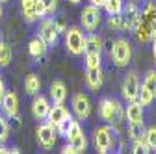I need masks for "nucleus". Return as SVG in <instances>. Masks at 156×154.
<instances>
[{"label": "nucleus", "mask_w": 156, "mask_h": 154, "mask_svg": "<svg viewBox=\"0 0 156 154\" xmlns=\"http://www.w3.org/2000/svg\"><path fill=\"white\" fill-rule=\"evenodd\" d=\"M110 56L117 67H126L128 61L132 60V45L128 43V39H115L112 43V48H110Z\"/></svg>", "instance_id": "nucleus-1"}, {"label": "nucleus", "mask_w": 156, "mask_h": 154, "mask_svg": "<svg viewBox=\"0 0 156 154\" xmlns=\"http://www.w3.org/2000/svg\"><path fill=\"white\" fill-rule=\"evenodd\" d=\"M65 47H67V52L71 56H82L84 54L86 35L78 26H73V28L65 30Z\"/></svg>", "instance_id": "nucleus-2"}, {"label": "nucleus", "mask_w": 156, "mask_h": 154, "mask_svg": "<svg viewBox=\"0 0 156 154\" xmlns=\"http://www.w3.org/2000/svg\"><path fill=\"white\" fill-rule=\"evenodd\" d=\"M99 115L101 119L113 124V123H119L123 119V110H121V104L113 100V99H102L99 102Z\"/></svg>", "instance_id": "nucleus-3"}, {"label": "nucleus", "mask_w": 156, "mask_h": 154, "mask_svg": "<svg viewBox=\"0 0 156 154\" xmlns=\"http://www.w3.org/2000/svg\"><path fill=\"white\" fill-rule=\"evenodd\" d=\"M121 19H123V26H121V30L134 32L136 28L140 26V23H141V11H140L138 4L132 2V0H128V4L123 6Z\"/></svg>", "instance_id": "nucleus-4"}, {"label": "nucleus", "mask_w": 156, "mask_h": 154, "mask_svg": "<svg viewBox=\"0 0 156 154\" xmlns=\"http://www.w3.org/2000/svg\"><path fill=\"white\" fill-rule=\"evenodd\" d=\"M101 8H97V6H93V4H89V6H86L84 9H82V13H80V23H82V26L87 30V32H95L97 28H99V24H101Z\"/></svg>", "instance_id": "nucleus-5"}, {"label": "nucleus", "mask_w": 156, "mask_h": 154, "mask_svg": "<svg viewBox=\"0 0 156 154\" xmlns=\"http://www.w3.org/2000/svg\"><path fill=\"white\" fill-rule=\"evenodd\" d=\"M140 76L136 71H130L125 78H123V86H121V91H123V97L126 100H138V93H140Z\"/></svg>", "instance_id": "nucleus-6"}, {"label": "nucleus", "mask_w": 156, "mask_h": 154, "mask_svg": "<svg viewBox=\"0 0 156 154\" xmlns=\"http://www.w3.org/2000/svg\"><path fill=\"white\" fill-rule=\"evenodd\" d=\"M95 147L101 154H106L113 147V132L110 126H101L95 130Z\"/></svg>", "instance_id": "nucleus-7"}, {"label": "nucleus", "mask_w": 156, "mask_h": 154, "mask_svg": "<svg viewBox=\"0 0 156 154\" xmlns=\"http://www.w3.org/2000/svg\"><path fill=\"white\" fill-rule=\"evenodd\" d=\"M56 136H58L56 126H52L50 123H45V124L37 126V143L43 149H52L56 145Z\"/></svg>", "instance_id": "nucleus-8"}, {"label": "nucleus", "mask_w": 156, "mask_h": 154, "mask_svg": "<svg viewBox=\"0 0 156 154\" xmlns=\"http://www.w3.org/2000/svg\"><path fill=\"white\" fill-rule=\"evenodd\" d=\"M37 32H39V37L47 43V47H54L58 43V28H56V23L50 21V19H45Z\"/></svg>", "instance_id": "nucleus-9"}, {"label": "nucleus", "mask_w": 156, "mask_h": 154, "mask_svg": "<svg viewBox=\"0 0 156 154\" xmlns=\"http://www.w3.org/2000/svg\"><path fill=\"white\" fill-rule=\"evenodd\" d=\"M73 111L76 113L78 119H87L91 115V102L87 99V95L76 93L73 97Z\"/></svg>", "instance_id": "nucleus-10"}, {"label": "nucleus", "mask_w": 156, "mask_h": 154, "mask_svg": "<svg viewBox=\"0 0 156 154\" xmlns=\"http://www.w3.org/2000/svg\"><path fill=\"white\" fill-rule=\"evenodd\" d=\"M48 110H50L48 99L43 97V95H35V99H34V102H32V113H34V117H35L37 121L47 119Z\"/></svg>", "instance_id": "nucleus-11"}, {"label": "nucleus", "mask_w": 156, "mask_h": 154, "mask_svg": "<svg viewBox=\"0 0 156 154\" xmlns=\"http://www.w3.org/2000/svg\"><path fill=\"white\" fill-rule=\"evenodd\" d=\"M104 76H102V69L101 67H87L86 71V86L91 91H99L102 87Z\"/></svg>", "instance_id": "nucleus-12"}, {"label": "nucleus", "mask_w": 156, "mask_h": 154, "mask_svg": "<svg viewBox=\"0 0 156 154\" xmlns=\"http://www.w3.org/2000/svg\"><path fill=\"white\" fill-rule=\"evenodd\" d=\"M0 106H2V110H4V113L8 117L19 113V97H17V93L15 91H6L2 100H0Z\"/></svg>", "instance_id": "nucleus-13"}, {"label": "nucleus", "mask_w": 156, "mask_h": 154, "mask_svg": "<svg viewBox=\"0 0 156 154\" xmlns=\"http://www.w3.org/2000/svg\"><path fill=\"white\" fill-rule=\"evenodd\" d=\"M67 99V87L62 80H54L50 84V100L54 104H63Z\"/></svg>", "instance_id": "nucleus-14"}, {"label": "nucleus", "mask_w": 156, "mask_h": 154, "mask_svg": "<svg viewBox=\"0 0 156 154\" xmlns=\"http://www.w3.org/2000/svg\"><path fill=\"white\" fill-rule=\"evenodd\" d=\"M102 52V39L95 33H89L86 37V47H84V54L86 56H101Z\"/></svg>", "instance_id": "nucleus-15"}, {"label": "nucleus", "mask_w": 156, "mask_h": 154, "mask_svg": "<svg viewBox=\"0 0 156 154\" xmlns=\"http://www.w3.org/2000/svg\"><path fill=\"white\" fill-rule=\"evenodd\" d=\"M47 43L41 39V37H34V39L28 43V52H30V56L34 58V60H41V58L45 56V52H47Z\"/></svg>", "instance_id": "nucleus-16"}, {"label": "nucleus", "mask_w": 156, "mask_h": 154, "mask_svg": "<svg viewBox=\"0 0 156 154\" xmlns=\"http://www.w3.org/2000/svg\"><path fill=\"white\" fill-rule=\"evenodd\" d=\"M141 19H143V23L149 24L151 32H152V37H156V4H147L145 9L141 11Z\"/></svg>", "instance_id": "nucleus-17"}, {"label": "nucleus", "mask_w": 156, "mask_h": 154, "mask_svg": "<svg viewBox=\"0 0 156 154\" xmlns=\"http://www.w3.org/2000/svg\"><path fill=\"white\" fill-rule=\"evenodd\" d=\"M69 111H67V108L63 106V104H54V106H50V110H48V115H47V123H50L52 126H56L58 123H60L65 115H67Z\"/></svg>", "instance_id": "nucleus-18"}, {"label": "nucleus", "mask_w": 156, "mask_h": 154, "mask_svg": "<svg viewBox=\"0 0 156 154\" xmlns=\"http://www.w3.org/2000/svg\"><path fill=\"white\" fill-rule=\"evenodd\" d=\"M125 115L128 121H143V106L138 100H128Z\"/></svg>", "instance_id": "nucleus-19"}, {"label": "nucleus", "mask_w": 156, "mask_h": 154, "mask_svg": "<svg viewBox=\"0 0 156 154\" xmlns=\"http://www.w3.org/2000/svg\"><path fill=\"white\" fill-rule=\"evenodd\" d=\"M145 130H147V126L143 124V121H130V123H128V138H130L132 141L143 139Z\"/></svg>", "instance_id": "nucleus-20"}, {"label": "nucleus", "mask_w": 156, "mask_h": 154, "mask_svg": "<svg viewBox=\"0 0 156 154\" xmlns=\"http://www.w3.org/2000/svg\"><path fill=\"white\" fill-rule=\"evenodd\" d=\"M39 89H41V80H39L37 74H28L24 80V91L28 95H37Z\"/></svg>", "instance_id": "nucleus-21"}, {"label": "nucleus", "mask_w": 156, "mask_h": 154, "mask_svg": "<svg viewBox=\"0 0 156 154\" xmlns=\"http://www.w3.org/2000/svg\"><path fill=\"white\" fill-rule=\"evenodd\" d=\"M134 33H136V39H138L140 43H149V41L152 39V32H151L149 24H147V23H143V19H141L140 26L134 30Z\"/></svg>", "instance_id": "nucleus-22"}, {"label": "nucleus", "mask_w": 156, "mask_h": 154, "mask_svg": "<svg viewBox=\"0 0 156 154\" xmlns=\"http://www.w3.org/2000/svg\"><path fill=\"white\" fill-rule=\"evenodd\" d=\"M21 9H23V15L28 23L35 21L37 19V13H35V0H21Z\"/></svg>", "instance_id": "nucleus-23"}, {"label": "nucleus", "mask_w": 156, "mask_h": 154, "mask_svg": "<svg viewBox=\"0 0 156 154\" xmlns=\"http://www.w3.org/2000/svg\"><path fill=\"white\" fill-rule=\"evenodd\" d=\"M123 0H106L104 2V9L108 11V15H121V11H123Z\"/></svg>", "instance_id": "nucleus-24"}, {"label": "nucleus", "mask_w": 156, "mask_h": 154, "mask_svg": "<svg viewBox=\"0 0 156 154\" xmlns=\"http://www.w3.org/2000/svg\"><path fill=\"white\" fill-rule=\"evenodd\" d=\"M11 63V48L8 43L0 41V67H8Z\"/></svg>", "instance_id": "nucleus-25"}, {"label": "nucleus", "mask_w": 156, "mask_h": 154, "mask_svg": "<svg viewBox=\"0 0 156 154\" xmlns=\"http://www.w3.org/2000/svg\"><path fill=\"white\" fill-rule=\"evenodd\" d=\"M69 145L74 149V152H84L87 149V139H86L84 134H80V136H76V138H71Z\"/></svg>", "instance_id": "nucleus-26"}, {"label": "nucleus", "mask_w": 156, "mask_h": 154, "mask_svg": "<svg viewBox=\"0 0 156 154\" xmlns=\"http://www.w3.org/2000/svg\"><path fill=\"white\" fill-rule=\"evenodd\" d=\"M152 100H154V95L145 87V86H140V93H138V102L141 104V106H149V104H152Z\"/></svg>", "instance_id": "nucleus-27"}, {"label": "nucleus", "mask_w": 156, "mask_h": 154, "mask_svg": "<svg viewBox=\"0 0 156 154\" xmlns=\"http://www.w3.org/2000/svg\"><path fill=\"white\" fill-rule=\"evenodd\" d=\"M71 123H73V115L71 113H67L65 117L56 124V132H58V136H67V130H69V126H71Z\"/></svg>", "instance_id": "nucleus-28"}, {"label": "nucleus", "mask_w": 156, "mask_h": 154, "mask_svg": "<svg viewBox=\"0 0 156 154\" xmlns=\"http://www.w3.org/2000/svg\"><path fill=\"white\" fill-rule=\"evenodd\" d=\"M143 86L156 97V71H149L143 78Z\"/></svg>", "instance_id": "nucleus-29"}, {"label": "nucleus", "mask_w": 156, "mask_h": 154, "mask_svg": "<svg viewBox=\"0 0 156 154\" xmlns=\"http://www.w3.org/2000/svg\"><path fill=\"white\" fill-rule=\"evenodd\" d=\"M145 143L151 147V149H156V126H149L145 130V136H143Z\"/></svg>", "instance_id": "nucleus-30"}, {"label": "nucleus", "mask_w": 156, "mask_h": 154, "mask_svg": "<svg viewBox=\"0 0 156 154\" xmlns=\"http://www.w3.org/2000/svg\"><path fill=\"white\" fill-rule=\"evenodd\" d=\"M132 152L134 154H147V152H151V147L145 143V139H138L132 145Z\"/></svg>", "instance_id": "nucleus-31"}, {"label": "nucleus", "mask_w": 156, "mask_h": 154, "mask_svg": "<svg viewBox=\"0 0 156 154\" xmlns=\"http://www.w3.org/2000/svg\"><path fill=\"white\" fill-rule=\"evenodd\" d=\"M80 134H84V130H82V126H80V123H76V121H73L71 123V126H69V130H67V139H71V138H76V136H80Z\"/></svg>", "instance_id": "nucleus-32"}, {"label": "nucleus", "mask_w": 156, "mask_h": 154, "mask_svg": "<svg viewBox=\"0 0 156 154\" xmlns=\"http://www.w3.org/2000/svg\"><path fill=\"white\" fill-rule=\"evenodd\" d=\"M9 138V124L6 119L0 117V143H6Z\"/></svg>", "instance_id": "nucleus-33"}, {"label": "nucleus", "mask_w": 156, "mask_h": 154, "mask_svg": "<svg viewBox=\"0 0 156 154\" xmlns=\"http://www.w3.org/2000/svg\"><path fill=\"white\" fill-rule=\"evenodd\" d=\"M108 26L113 28V30H121V26H123V19H121V15H110V19H108Z\"/></svg>", "instance_id": "nucleus-34"}, {"label": "nucleus", "mask_w": 156, "mask_h": 154, "mask_svg": "<svg viewBox=\"0 0 156 154\" xmlns=\"http://www.w3.org/2000/svg\"><path fill=\"white\" fill-rule=\"evenodd\" d=\"M86 67H101V56H86Z\"/></svg>", "instance_id": "nucleus-35"}, {"label": "nucleus", "mask_w": 156, "mask_h": 154, "mask_svg": "<svg viewBox=\"0 0 156 154\" xmlns=\"http://www.w3.org/2000/svg\"><path fill=\"white\" fill-rule=\"evenodd\" d=\"M43 4H45V11L47 15H52L58 8V0H43Z\"/></svg>", "instance_id": "nucleus-36"}, {"label": "nucleus", "mask_w": 156, "mask_h": 154, "mask_svg": "<svg viewBox=\"0 0 156 154\" xmlns=\"http://www.w3.org/2000/svg\"><path fill=\"white\" fill-rule=\"evenodd\" d=\"M35 13H37V19H39V17H47V11H45V4H43V0H35Z\"/></svg>", "instance_id": "nucleus-37"}, {"label": "nucleus", "mask_w": 156, "mask_h": 154, "mask_svg": "<svg viewBox=\"0 0 156 154\" xmlns=\"http://www.w3.org/2000/svg\"><path fill=\"white\" fill-rule=\"evenodd\" d=\"M60 152H62V154H76V152H74V149H73L71 145H65V147H63Z\"/></svg>", "instance_id": "nucleus-38"}, {"label": "nucleus", "mask_w": 156, "mask_h": 154, "mask_svg": "<svg viewBox=\"0 0 156 154\" xmlns=\"http://www.w3.org/2000/svg\"><path fill=\"white\" fill-rule=\"evenodd\" d=\"M4 93H6V86H4V80H2V76H0V100H2Z\"/></svg>", "instance_id": "nucleus-39"}, {"label": "nucleus", "mask_w": 156, "mask_h": 154, "mask_svg": "<svg viewBox=\"0 0 156 154\" xmlns=\"http://www.w3.org/2000/svg\"><path fill=\"white\" fill-rule=\"evenodd\" d=\"M56 28H58V33H60V32H65V23H63V21H58V23H56Z\"/></svg>", "instance_id": "nucleus-40"}, {"label": "nucleus", "mask_w": 156, "mask_h": 154, "mask_svg": "<svg viewBox=\"0 0 156 154\" xmlns=\"http://www.w3.org/2000/svg\"><path fill=\"white\" fill-rule=\"evenodd\" d=\"M89 2H91L93 6H97V8H102V6H104V2H106V0H89Z\"/></svg>", "instance_id": "nucleus-41"}, {"label": "nucleus", "mask_w": 156, "mask_h": 154, "mask_svg": "<svg viewBox=\"0 0 156 154\" xmlns=\"http://www.w3.org/2000/svg\"><path fill=\"white\" fill-rule=\"evenodd\" d=\"M152 54H154V60H156V37H152Z\"/></svg>", "instance_id": "nucleus-42"}, {"label": "nucleus", "mask_w": 156, "mask_h": 154, "mask_svg": "<svg viewBox=\"0 0 156 154\" xmlns=\"http://www.w3.org/2000/svg\"><path fill=\"white\" fill-rule=\"evenodd\" d=\"M2 15H4V9H2V4H0V19H2Z\"/></svg>", "instance_id": "nucleus-43"}, {"label": "nucleus", "mask_w": 156, "mask_h": 154, "mask_svg": "<svg viewBox=\"0 0 156 154\" xmlns=\"http://www.w3.org/2000/svg\"><path fill=\"white\" fill-rule=\"evenodd\" d=\"M69 2H71V4H78V2H80V0H69Z\"/></svg>", "instance_id": "nucleus-44"}, {"label": "nucleus", "mask_w": 156, "mask_h": 154, "mask_svg": "<svg viewBox=\"0 0 156 154\" xmlns=\"http://www.w3.org/2000/svg\"><path fill=\"white\" fill-rule=\"evenodd\" d=\"M0 2H8V0H0Z\"/></svg>", "instance_id": "nucleus-45"}]
</instances>
